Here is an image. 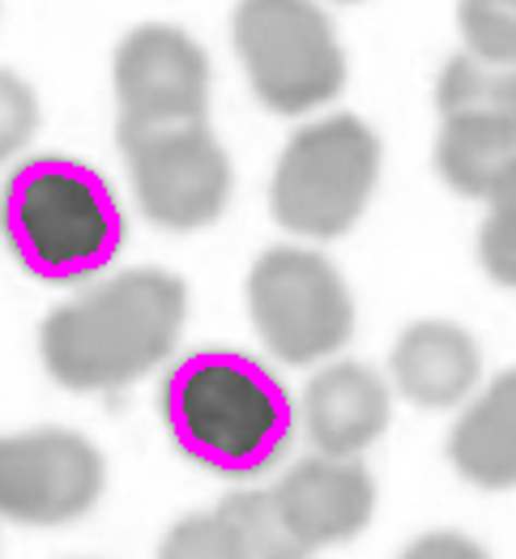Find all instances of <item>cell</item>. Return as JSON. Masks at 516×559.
I'll return each instance as SVG.
<instances>
[{"mask_svg": "<svg viewBox=\"0 0 516 559\" xmlns=\"http://www.w3.org/2000/svg\"><path fill=\"white\" fill-rule=\"evenodd\" d=\"M231 44L252 94L274 116L316 111L346 86V51L316 0H239Z\"/></svg>", "mask_w": 516, "mask_h": 559, "instance_id": "cell-5", "label": "cell"}, {"mask_svg": "<svg viewBox=\"0 0 516 559\" xmlns=\"http://www.w3.org/2000/svg\"><path fill=\"white\" fill-rule=\"evenodd\" d=\"M0 223L17 265L56 286L103 274L129 239L111 180L64 154H39L9 171Z\"/></svg>", "mask_w": 516, "mask_h": 559, "instance_id": "cell-3", "label": "cell"}, {"mask_svg": "<svg viewBox=\"0 0 516 559\" xmlns=\"http://www.w3.org/2000/svg\"><path fill=\"white\" fill-rule=\"evenodd\" d=\"M341 4H359V0H341Z\"/></svg>", "mask_w": 516, "mask_h": 559, "instance_id": "cell-22", "label": "cell"}, {"mask_svg": "<svg viewBox=\"0 0 516 559\" xmlns=\"http://www.w3.org/2000/svg\"><path fill=\"white\" fill-rule=\"evenodd\" d=\"M448 462L482 491L516 487V368L495 376L453 423Z\"/></svg>", "mask_w": 516, "mask_h": 559, "instance_id": "cell-13", "label": "cell"}, {"mask_svg": "<svg viewBox=\"0 0 516 559\" xmlns=\"http://www.w3.org/2000/svg\"><path fill=\"white\" fill-rule=\"evenodd\" d=\"M274 496L308 551L359 538L375 513V483L359 457L312 453L281 474Z\"/></svg>", "mask_w": 516, "mask_h": 559, "instance_id": "cell-10", "label": "cell"}, {"mask_svg": "<svg viewBox=\"0 0 516 559\" xmlns=\"http://www.w3.org/2000/svg\"><path fill=\"white\" fill-rule=\"evenodd\" d=\"M393 384L406 402L422 411H448L461 406L478 376L482 350L473 333L457 321H415L393 342Z\"/></svg>", "mask_w": 516, "mask_h": 559, "instance_id": "cell-12", "label": "cell"}, {"mask_svg": "<svg viewBox=\"0 0 516 559\" xmlns=\"http://www.w3.org/2000/svg\"><path fill=\"white\" fill-rule=\"evenodd\" d=\"M158 415L192 466L256 478L286 457L299 406L265 359L235 346H205L167 368Z\"/></svg>", "mask_w": 516, "mask_h": 559, "instance_id": "cell-1", "label": "cell"}, {"mask_svg": "<svg viewBox=\"0 0 516 559\" xmlns=\"http://www.w3.org/2000/svg\"><path fill=\"white\" fill-rule=\"evenodd\" d=\"M158 559H252V551L231 521L214 509V513L180 516L163 534Z\"/></svg>", "mask_w": 516, "mask_h": 559, "instance_id": "cell-18", "label": "cell"}, {"mask_svg": "<svg viewBox=\"0 0 516 559\" xmlns=\"http://www.w3.org/2000/svg\"><path fill=\"white\" fill-rule=\"evenodd\" d=\"M218 513L239 530V538L248 543L252 559H308L312 551L299 543V534L290 530V521L281 513L274 491H231Z\"/></svg>", "mask_w": 516, "mask_h": 559, "instance_id": "cell-16", "label": "cell"}, {"mask_svg": "<svg viewBox=\"0 0 516 559\" xmlns=\"http://www.w3.org/2000/svg\"><path fill=\"white\" fill-rule=\"evenodd\" d=\"M435 107L448 111H508L516 116V64H495L473 51L448 56L435 82Z\"/></svg>", "mask_w": 516, "mask_h": 559, "instance_id": "cell-15", "label": "cell"}, {"mask_svg": "<svg viewBox=\"0 0 516 559\" xmlns=\"http://www.w3.org/2000/svg\"><path fill=\"white\" fill-rule=\"evenodd\" d=\"M384 150L368 120L337 111L303 124L281 145L269 180L274 223L303 239H337L368 210Z\"/></svg>", "mask_w": 516, "mask_h": 559, "instance_id": "cell-4", "label": "cell"}, {"mask_svg": "<svg viewBox=\"0 0 516 559\" xmlns=\"http://www.w3.org/2000/svg\"><path fill=\"white\" fill-rule=\"evenodd\" d=\"M516 167V116L508 111H448L440 116L435 171L457 197L487 201Z\"/></svg>", "mask_w": 516, "mask_h": 559, "instance_id": "cell-14", "label": "cell"}, {"mask_svg": "<svg viewBox=\"0 0 516 559\" xmlns=\"http://www.w3.org/2000/svg\"><path fill=\"white\" fill-rule=\"evenodd\" d=\"M188 286L167 270H124L60 304L39 329V355L73 393L124 389L154 372L180 342Z\"/></svg>", "mask_w": 516, "mask_h": 559, "instance_id": "cell-2", "label": "cell"}, {"mask_svg": "<svg viewBox=\"0 0 516 559\" xmlns=\"http://www.w3.org/2000/svg\"><path fill=\"white\" fill-rule=\"evenodd\" d=\"M141 214L163 231H201L231 201V154L209 120L116 124Z\"/></svg>", "mask_w": 516, "mask_h": 559, "instance_id": "cell-7", "label": "cell"}, {"mask_svg": "<svg viewBox=\"0 0 516 559\" xmlns=\"http://www.w3.org/2000/svg\"><path fill=\"white\" fill-rule=\"evenodd\" d=\"M482 205H487V218L478 227V261L487 278L516 290V167L491 188Z\"/></svg>", "mask_w": 516, "mask_h": 559, "instance_id": "cell-17", "label": "cell"}, {"mask_svg": "<svg viewBox=\"0 0 516 559\" xmlns=\"http://www.w3.org/2000/svg\"><path fill=\"white\" fill-rule=\"evenodd\" d=\"M243 299L265 350L290 368L337 355L355 333L350 286L337 265L312 248H265L248 270Z\"/></svg>", "mask_w": 516, "mask_h": 559, "instance_id": "cell-6", "label": "cell"}, {"mask_svg": "<svg viewBox=\"0 0 516 559\" xmlns=\"http://www.w3.org/2000/svg\"><path fill=\"white\" fill-rule=\"evenodd\" d=\"M111 86L120 103V124L209 120L214 69L205 47L188 31L167 22H145L116 47Z\"/></svg>", "mask_w": 516, "mask_h": 559, "instance_id": "cell-9", "label": "cell"}, {"mask_svg": "<svg viewBox=\"0 0 516 559\" xmlns=\"http://www.w3.org/2000/svg\"><path fill=\"white\" fill-rule=\"evenodd\" d=\"M457 26L473 56L516 64V0H457Z\"/></svg>", "mask_w": 516, "mask_h": 559, "instance_id": "cell-19", "label": "cell"}, {"mask_svg": "<svg viewBox=\"0 0 516 559\" xmlns=\"http://www.w3.org/2000/svg\"><path fill=\"white\" fill-rule=\"evenodd\" d=\"M299 415H303V431L316 453L359 457L388 431L393 393L368 364L341 359L308 380Z\"/></svg>", "mask_w": 516, "mask_h": 559, "instance_id": "cell-11", "label": "cell"}, {"mask_svg": "<svg viewBox=\"0 0 516 559\" xmlns=\"http://www.w3.org/2000/svg\"><path fill=\"white\" fill-rule=\"evenodd\" d=\"M107 466L82 431L39 427L0 444V513L17 525H69L103 496Z\"/></svg>", "mask_w": 516, "mask_h": 559, "instance_id": "cell-8", "label": "cell"}, {"mask_svg": "<svg viewBox=\"0 0 516 559\" xmlns=\"http://www.w3.org/2000/svg\"><path fill=\"white\" fill-rule=\"evenodd\" d=\"M397 559H491V556H487L469 534H457V530H431V534H419Z\"/></svg>", "mask_w": 516, "mask_h": 559, "instance_id": "cell-21", "label": "cell"}, {"mask_svg": "<svg viewBox=\"0 0 516 559\" xmlns=\"http://www.w3.org/2000/svg\"><path fill=\"white\" fill-rule=\"evenodd\" d=\"M39 129V98L31 82L13 69L0 73V154L13 158Z\"/></svg>", "mask_w": 516, "mask_h": 559, "instance_id": "cell-20", "label": "cell"}]
</instances>
